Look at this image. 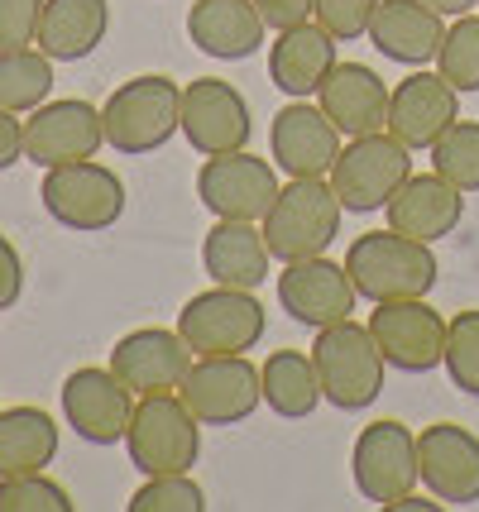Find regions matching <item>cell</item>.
<instances>
[{
  "mask_svg": "<svg viewBox=\"0 0 479 512\" xmlns=\"http://www.w3.org/2000/svg\"><path fill=\"white\" fill-rule=\"evenodd\" d=\"M388 211V225L398 235H412L422 245H436L446 235H456L460 221H465V192L451 187L441 173H412L393 201L384 206Z\"/></svg>",
  "mask_w": 479,
  "mask_h": 512,
  "instance_id": "cell-22",
  "label": "cell"
},
{
  "mask_svg": "<svg viewBox=\"0 0 479 512\" xmlns=\"http://www.w3.org/2000/svg\"><path fill=\"white\" fill-rule=\"evenodd\" d=\"M345 273L355 283V297L365 302H403V297H427L441 278L432 245L388 230H365L345 249Z\"/></svg>",
  "mask_w": 479,
  "mask_h": 512,
  "instance_id": "cell-1",
  "label": "cell"
},
{
  "mask_svg": "<svg viewBox=\"0 0 479 512\" xmlns=\"http://www.w3.org/2000/svg\"><path fill=\"white\" fill-rule=\"evenodd\" d=\"M278 307L297 326L321 331V326L355 316V283H350L345 264H331L326 254L297 259V264H283V273H278Z\"/></svg>",
  "mask_w": 479,
  "mask_h": 512,
  "instance_id": "cell-18",
  "label": "cell"
},
{
  "mask_svg": "<svg viewBox=\"0 0 479 512\" xmlns=\"http://www.w3.org/2000/svg\"><path fill=\"white\" fill-rule=\"evenodd\" d=\"M417 465L422 484L446 508H475L479 503V436L460 422H436L417 436Z\"/></svg>",
  "mask_w": 479,
  "mask_h": 512,
  "instance_id": "cell-17",
  "label": "cell"
},
{
  "mask_svg": "<svg viewBox=\"0 0 479 512\" xmlns=\"http://www.w3.org/2000/svg\"><path fill=\"white\" fill-rule=\"evenodd\" d=\"M39 201L63 230L101 235V230H111L125 216V182L115 178V168L96 163V158H82V163L44 168Z\"/></svg>",
  "mask_w": 479,
  "mask_h": 512,
  "instance_id": "cell-7",
  "label": "cell"
},
{
  "mask_svg": "<svg viewBox=\"0 0 479 512\" xmlns=\"http://www.w3.org/2000/svg\"><path fill=\"white\" fill-rule=\"evenodd\" d=\"M441 369L451 374V388L465 398H479V307L456 312L446 321V359Z\"/></svg>",
  "mask_w": 479,
  "mask_h": 512,
  "instance_id": "cell-33",
  "label": "cell"
},
{
  "mask_svg": "<svg viewBox=\"0 0 479 512\" xmlns=\"http://www.w3.org/2000/svg\"><path fill=\"white\" fill-rule=\"evenodd\" d=\"M197 197L221 221H264L278 197L274 158H254L245 149L206 158L197 168Z\"/></svg>",
  "mask_w": 479,
  "mask_h": 512,
  "instance_id": "cell-12",
  "label": "cell"
},
{
  "mask_svg": "<svg viewBox=\"0 0 479 512\" xmlns=\"http://www.w3.org/2000/svg\"><path fill=\"white\" fill-rule=\"evenodd\" d=\"M269 240H264V225L259 221H221L202 235V268L211 283L221 288H259L269 278Z\"/></svg>",
  "mask_w": 479,
  "mask_h": 512,
  "instance_id": "cell-25",
  "label": "cell"
},
{
  "mask_svg": "<svg viewBox=\"0 0 479 512\" xmlns=\"http://www.w3.org/2000/svg\"><path fill=\"white\" fill-rule=\"evenodd\" d=\"M111 29V0H44L39 48L53 63H82L106 44Z\"/></svg>",
  "mask_w": 479,
  "mask_h": 512,
  "instance_id": "cell-27",
  "label": "cell"
},
{
  "mask_svg": "<svg viewBox=\"0 0 479 512\" xmlns=\"http://www.w3.org/2000/svg\"><path fill=\"white\" fill-rule=\"evenodd\" d=\"M178 398L202 426H240L250 422L264 402V379L245 355H197Z\"/></svg>",
  "mask_w": 479,
  "mask_h": 512,
  "instance_id": "cell-10",
  "label": "cell"
},
{
  "mask_svg": "<svg viewBox=\"0 0 479 512\" xmlns=\"http://www.w3.org/2000/svg\"><path fill=\"white\" fill-rule=\"evenodd\" d=\"M259 379H264V402L283 422H302V417L317 412V402H326L312 350H274L259 364Z\"/></svg>",
  "mask_w": 479,
  "mask_h": 512,
  "instance_id": "cell-29",
  "label": "cell"
},
{
  "mask_svg": "<svg viewBox=\"0 0 479 512\" xmlns=\"http://www.w3.org/2000/svg\"><path fill=\"white\" fill-rule=\"evenodd\" d=\"M331 187H336V197H341L345 211H355V216H374V211H384L393 192L412 178V149L403 139H393L388 130L379 134H360V139H350L341 149V158L331 163Z\"/></svg>",
  "mask_w": 479,
  "mask_h": 512,
  "instance_id": "cell-8",
  "label": "cell"
},
{
  "mask_svg": "<svg viewBox=\"0 0 479 512\" xmlns=\"http://www.w3.org/2000/svg\"><path fill=\"white\" fill-rule=\"evenodd\" d=\"M336 34H326L317 20H302L293 29H278L274 44H269V77L283 96L307 101L317 96V87L326 82V72L341 63L336 58Z\"/></svg>",
  "mask_w": 479,
  "mask_h": 512,
  "instance_id": "cell-24",
  "label": "cell"
},
{
  "mask_svg": "<svg viewBox=\"0 0 479 512\" xmlns=\"http://www.w3.org/2000/svg\"><path fill=\"white\" fill-rule=\"evenodd\" d=\"M317 106L345 139L388 130V82L369 63H336L317 87Z\"/></svg>",
  "mask_w": 479,
  "mask_h": 512,
  "instance_id": "cell-21",
  "label": "cell"
},
{
  "mask_svg": "<svg viewBox=\"0 0 479 512\" xmlns=\"http://www.w3.org/2000/svg\"><path fill=\"white\" fill-rule=\"evenodd\" d=\"M58 455V422L44 407H5L0 412V479L44 474Z\"/></svg>",
  "mask_w": 479,
  "mask_h": 512,
  "instance_id": "cell-28",
  "label": "cell"
},
{
  "mask_svg": "<svg viewBox=\"0 0 479 512\" xmlns=\"http://www.w3.org/2000/svg\"><path fill=\"white\" fill-rule=\"evenodd\" d=\"M436 72L460 91V96H475L479 91V15H460L436 53Z\"/></svg>",
  "mask_w": 479,
  "mask_h": 512,
  "instance_id": "cell-32",
  "label": "cell"
},
{
  "mask_svg": "<svg viewBox=\"0 0 479 512\" xmlns=\"http://www.w3.org/2000/svg\"><path fill=\"white\" fill-rule=\"evenodd\" d=\"M341 139L345 134L331 125V115L321 111V106L293 101L269 125V154H274V168L288 173V178H326L331 163L345 149Z\"/></svg>",
  "mask_w": 479,
  "mask_h": 512,
  "instance_id": "cell-19",
  "label": "cell"
},
{
  "mask_svg": "<svg viewBox=\"0 0 479 512\" xmlns=\"http://www.w3.org/2000/svg\"><path fill=\"white\" fill-rule=\"evenodd\" d=\"M130 512H206V493L192 474H149L130 493Z\"/></svg>",
  "mask_w": 479,
  "mask_h": 512,
  "instance_id": "cell-34",
  "label": "cell"
},
{
  "mask_svg": "<svg viewBox=\"0 0 479 512\" xmlns=\"http://www.w3.org/2000/svg\"><path fill=\"white\" fill-rule=\"evenodd\" d=\"M269 331V312L250 288H221L187 297L178 312V335L192 345V355H250Z\"/></svg>",
  "mask_w": 479,
  "mask_h": 512,
  "instance_id": "cell-6",
  "label": "cell"
},
{
  "mask_svg": "<svg viewBox=\"0 0 479 512\" xmlns=\"http://www.w3.org/2000/svg\"><path fill=\"white\" fill-rule=\"evenodd\" d=\"M350 479H355V493L365 503H374V508H388V503L408 498L422 484L417 436L398 417L369 422L355 436V450H350Z\"/></svg>",
  "mask_w": 479,
  "mask_h": 512,
  "instance_id": "cell-9",
  "label": "cell"
},
{
  "mask_svg": "<svg viewBox=\"0 0 479 512\" xmlns=\"http://www.w3.org/2000/svg\"><path fill=\"white\" fill-rule=\"evenodd\" d=\"M20 292H24V259L20 249L0 235V312H10L20 302Z\"/></svg>",
  "mask_w": 479,
  "mask_h": 512,
  "instance_id": "cell-38",
  "label": "cell"
},
{
  "mask_svg": "<svg viewBox=\"0 0 479 512\" xmlns=\"http://www.w3.org/2000/svg\"><path fill=\"white\" fill-rule=\"evenodd\" d=\"M77 503L48 474H15L0 479V512H72Z\"/></svg>",
  "mask_w": 479,
  "mask_h": 512,
  "instance_id": "cell-35",
  "label": "cell"
},
{
  "mask_svg": "<svg viewBox=\"0 0 479 512\" xmlns=\"http://www.w3.org/2000/svg\"><path fill=\"white\" fill-rule=\"evenodd\" d=\"M106 144V125L92 101H44L39 111H29L24 120V158L34 168H63V163H82L96 158Z\"/></svg>",
  "mask_w": 479,
  "mask_h": 512,
  "instance_id": "cell-13",
  "label": "cell"
},
{
  "mask_svg": "<svg viewBox=\"0 0 479 512\" xmlns=\"http://www.w3.org/2000/svg\"><path fill=\"white\" fill-rule=\"evenodd\" d=\"M53 91V58L44 48H15V53H0V111L10 115H29L39 111Z\"/></svg>",
  "mask_w": 479,
  "mask_h": 512,
  "instance_id": "cell-30",
  "label": "cell"
},
{
  "mask_svg": "<svg viewBox=\"0 0 479 512\" xmlns=\"http://www.w3.org/2000/svg\"><path fill=\"white\" fill-rule=\"evenodd\" d=\"M441 39H446V24L422 0H379L369 20V44L403 67H427L441 53Z\"/></svg>",
  "mask_w": 479,
  "mask_h": 512,
  "instance_id": "cell-26",
  "label": "cell"
},
{
  "mask_svg": "<svg viewBox=\"0 0 479 512\" xmlns=\"http://www.w3.org/2000/svg\"><path fill=\"white\" fill-rule=\"evenodd\" d=\"M432 173H441L460 192H479V125L475 120H456L451 130L436 139Z\"/></svg>",
  "mask_w": 479,
  "mask_h": 512,
  "instance_id": "cell-31",
  "label": "cell"
},
{
  "mask_svg": "<svg viewBox=\"0 0 479 512\" xmlns=\"http://www.w3.org/2000/svg\"><path fill=\"white\" fill-rule=\"evenodd\" d=\"M312 364H317V379H321V398L331 407H341V412H365L384 393L388 359L374 345L369 326L350 321V316L317 331Z\"/></svg>",
  "mask_w": 479,
  "mask_h": 512,
  "instance_id": "cell-4",
  "label": "cell"
},
{
  "mask_svg": "<svg viewBox=\"0 0 479 512\" xmlns=\"http://www.w3.org/2000/svg\"><path fill=\"white\" fill-rule=\"evenodd\" d=\"M345 206L336 197L331 178H293L278 187L274 206L264 216V240L278 264H297V259H317L336 245L341 235Z\"/></svg>",
  "mask_w": 479,
  "mask_h": 512,
  "instance_id": "cell-2",
  "label": "cell"
},
{
  "mask_svg": "<svg viewBox=\"0 0 479 512\" xmlns=\"http://www.w3.org/2000/svg\"><path fill=\"white\" fill-rule=\"evenodd\" d=\"M422 5H432L441 20H460V15H475L479 0H422Z\"/></svg>",
  "mask_w": 479,
  "mask_h": 512,
  "instance_id": "cell-41",
  "label": "cell"
},
{
  "mask_svg": "<svg viewBox=\"0 0 479 512\" xmlns=\"http://www.w3.org/2000/svg\"><path fill=\"white\" fill-rule=\"evenodd\" d=\"M187 39H192V48H202L206 58L240 63V58L264 48L269 24H264L254 0H197L187 10Z\"/></svg>",
  "mask_w": 479,
  "mask_h": 512,
  "instance_id": "cell-23",
  "label": "cell"
},
{
  "mask_svg": "<svg viewBox=\"0 0 479 512\" xmlns=\"http://www.w3.org/2000/svg\"><path fill=\"white\" fill-rule=\"evenodd\" d=\"M446 508V503H436L432 493H427V498H417V493H408V498H398V503H388L384 512H441Z\"/></svg>",
  "mask_w": 479,
  "mask_h": 512,
  "instance_id": "cell-42",
  "label": "cell"
},
{
  "mask_svg": "<svg viewBox=\"0 0 479 512\" xmlns=\"http://www.w3.org/2000/svg\"><path fill=\"white\" fill-rule=\"evenodd\" d=\"M135 393L115 379V369H72L63 379V422L87 441V446H120L130 417H135Z\"/></svg>",
  "mask_w": 479,
  "mask_h": 512,
  "instance_id": "cell-15",
  "label": "cell"
},
{
  "mask_svg": "<svg viewBox=\"0 0 479 512\" xmlns=\"http://www.w3.org/2000/svg\"><path fill=\"white\" fill-rule=\"evenodd\" d=\"M192 359L197 355H192V345L178 335V326H173V331L139 326V331L115 340L111 369L135 398H154V393H178V383L187 379Z\"/></svg>",
  "mask_w": 479,
  "mask_h": 512,
  "instance_id": "cell-16",
  "label": "cell"
},
{
  "mask_svg": "<svg viewBox=\"0 0 479 512\" xmlns=\"http://www.w3.org/2000/svg\"><path fill=\"white\" fill-rule=\"evenodd\" d=\"M369 335L384 350L388 369L398 374H432L446 359V316L427 297H403V302H374Z\"/></svg>",
  "mask_w": 479,
  "mask_h": 512,
  "instance_id": "cell-11",
  "label": "cell"
},
{
  "mask_svg": "<svg viewBox=\"0 0 479 512\" xmlns=\"http://www.w3.org/2000/svg\"><path fill=\"white\" fill-rule=\"evenodd\" d=\"M374 10H379V0H317L312 5V15L326 34H336L341 44H355V39H365L369 34V20H374Z\"/></svg>",
  "mask_w": 479,
  "mask_h": 512,
  "instance_id": "cell-36",
  "label": "cell"
},
{
  "mask_svg": "<svg viewBox=\"0 0 479 512\" xmlns=\"http://www.w3.org/2000/svg\"><path fill=\"white\" fill-rule=\"evenodd\" d=\"M24 158V120H15L10 111H0V173L15 168Z\"/></svg>",
  "mask_w": 479,
  "mask_h": 512,
  "instance_id": "cell-40",
  "label": "cell"
},
{
  "mask_svg": "<svg viewBox=\"0 0 479 512\" xmlns=\"http://www.w3.org/2000/svg\"><path fill=\"white\" fill-rule=\"evenodd\" d=\"M183 134L202 158L235 154L254 134L250 101L226 77H197L183 87Z\"/></svg>",
  "mask_w": 479,
  "mask_h": 512,
  "instance_id": "cell-14",
  "label": "cell"
},
{
  "mask_svg": "<svg viewBox=\"0 0 479 512\" xmlns=\"http://www.w3.org/2000/svg\"><path fill=\"white\" fill-rule=\"evenodd\" d=\"M39 20L44 0H0V53L39 44Z\"/></svg>",
  "mask_w": 479,
  "mask_h": 512,
  "instance_id": "cell-37",
  "label": "cell"
},
{
  "mask_svg": "<svg viewBox=\"0 0 479 512\" xmlns=\"http://www.w3.org/2000/svg\"><path fill=\"white\" fill-rule=\"evenodd\" d=\"M254 5H259L264 24L278 34V29H293V24L312 20V5H317V0H254Z\"/></svg>",
  "mask_w": 479,
  "mask_h": 512,
  "instance_id": "cell-39",
  "label": "cell"
},
{
  "mask_svg": "<svg viewBox=\"0 0 479 512\" xmlns=\"http://www.w3.org/2000/svg\"><path fill=\"white\" fill-rule=\"evenodd\" d=\"M101 125H106V144L115 154H154L173 134H183V87L173 77H159V72L130 77L101 106Z\"/></svg>",
  "mask_w": 479,
  "mask_h": 512,
  "instance_id": "cell-3",
  "label": "cell"
},
{
  "mask_svg": "<svg viewBox=\"0 0 479 512\" xmlns=\"http://www.w3.org/2000/svg\"><path fill=\"white\" fill-rule=\"evenodd\" d=\"M460 120V91L441 72H412L388 91V134L403 139L412 154L432 149L441 134Z\"/></svg>",
  "mask_w": 479,
  "mask_h": 512,
  "instance_id": "cell-20",
  "label": "cell"
},
{
  "mask_svg": "<svg viewBox=\"0 0 479 512\" xmlns=\"http://www.w3.org/2000/svg\"><path fill=\"white\" fill-rule=\"evenodd\" d=\"M125 455L144 479L149 474H192V465L202 460V422L187 412L178 393L139 398L130 431H125Z\"/></svg>",
  "mask_w": 479,
  "mask_h": 512,
  "instance_id": "cell-5",
  "label": "cell"
}]
</instances>
